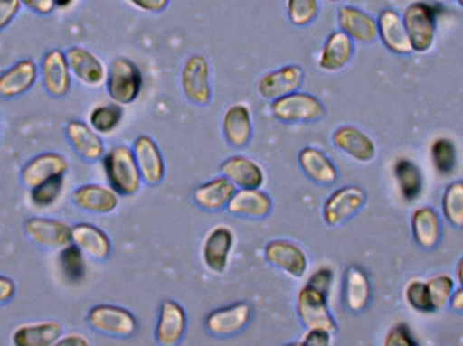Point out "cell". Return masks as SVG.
<instances>
[{
	"label": "cell",
	"instance_id": "obj_1",
	"mask_svg": "<svg viewBox=\"0 0 463 346\" xmlns=\"http://www.w3.org/2000/svg\"><path fill=\"white\" fill-rule=\"evenodd\" d=\"M437 5L416 0L410 3L402 11V16L415 53L424 54L431 51L437 38Z\"/></svg>",
	"mask_w": 463,
	"mask_h": 346
},
{
	"label": "cell",
	"instance_id": "obj_2",
	"mask_svg": "<svg viewBox=\"0 0 463 346\" xmlns=\"http://www.w3.org/2000/svg\"><path fill=\"white\" fill-rule=\"evenodd\" d=\"M103 170L109 184L121 196H133L140 190V170L133 149L127 145L114 146L103 156Z\"/></svg>",
	"mask_w": 463,
	"mask_h": 346
},
{
	"label": "cell",
	"instance_id": "obj_3",
	"mask_svg": "<svg viewBox=\"0 0 463 346\" xmlns=\"http://www.w3.org/2000/svg\"><path fill=\"white\" fill-rule=\"evenodd\" d=\"M144 78L138 65L127 57H118L110 64L106 78V89L114 103L130 105L143 89Z\"/></svg>",
	"mask_w": 463,
	"mask_h": 346
},
{
	"label": "cell",
	"instance_id": "obj_4",
	"mask_svg": "<svg viewBox=\"0 0 463 346\" xmlns=\"http://www.w3.org/2000/svg\"><path fill=\"white\" fill-rule=\"evenodd\" d=\"M87 323L98 333L116 339H130L138 328L137 320L129 310L109 304L91 307L87 313Z\"/></svg>",
	"mask_w": 463,
	"mask_h": 346
},
{
	"label": "cell",
	"instance_id": "obj_5",
	"mask_svg": "<svg viewBox=\"0 0 463 346\" xmlns=\"http://www.w3.org/2000/svg\"><path fill=\"white\" fill-rule=\"evenodd\" d=\"M326 108L315 95L294 91L271 102V114L275 119L286 124L315 122L323 118Z\"/></svg>",
	"mask_w": 463,
	"mask_h": 346
},
{
	"label": "cell",
	"instance_id": "obj_6",
	"mask_svg": "<svg viewBox=\"0 0 463 346\" xmlns=\"http://www.w3.org/2000/svg\"><path fill=\"white\" fill-rule=\"evenodd\" d=\"M329 296L318 288L305 285L297 294V314L307 329H324L334 334L336 321L328 306Z\"/></svg>",
	"mask_w": 463,
	"mask_h": 346
},
{
	"label": "cell",
	"instance_id": "obj_7",
	"mask_svg": "<svg viewBox=\"0 0 463 346\" xmlns=\"http://www.w3.org/2000/svg\"><path fill=\"white\" fill-rule=\"evenodd\" d=\"M27 238L43 249H62L72 244V226L61 220L30 217L24 223Z\"/></svg>",
	"mask_w": 463,
	"mask_h": 346
},
{
	"label": "cell",
	"instance_id": "obj_8",
	"mask_svg": "<svg viewBox=\"0 0 463 346\" xmlns=\"http://www.w3.org/2000/svg\"><path fill=\"white\" fill-rule=\"evenodd\" d=\"M184 97L197 106H206L212 100L211 68L203 54H193L184 62L181 73Z\"/></svg>",
	"mask_w": 463,
	"mask_h": 346
},
{
	"label": "cell",
	"instance_id": "obj_9",
	"mask_svg": "<svg viewBox=\"0 0 463 346\" xmlns=\"http://www.w3.org/2000/svg\"><path fill=\"white\" fill-rule=\"evenodd\" d=\"M40 78L49 97L54 99L67 97L72 87V73L65 51L51 49L43 54L40 64Z\"/></svg>",
	"mask_w": 463,
	"mask_h": 346
},
{
	"label": "cell",
	"instance_id": "obj_10",
	"mask_svg": "<svg viewBox=\"0 0 463 346\" xmlns=\"http://www.w3.org/2000/svg\"><path fill=\"white\" fill-rule=\"evenodd\" d=\"M366 192L359 185H345L334 191L323 207V218L326 225H342L364 207Z\"/></svg>",
	"mask_w": 463,
	"mask_h": 346
},
{
	"label": "cell",
	"instance_id": "obj_11",
	"mask_svg": "<svg viewBox=\"0 0 463 346\" xmlns=\"http://www.w3.org/2000/svg\"><path fill=\"white\" fill-rule=\"evenodd\" d=\"M70 170V163L64 154L59 152H43L30 159L22 167L19 179L24 187H37L41 182H48L54 177L65 176Z\"/></svg>",
	"mask_w": 463,
	"mask_h": 346
},
{
	"label": "cell",
	"instance_id": "obj_12",
	"mask_svg": "<svg viewBox=\"0 0 463 346\" xmlns=\"http://www.w3.org/2000/svg\"><path fill=\"white\" fill-rule=\"evenodd\" d=\"M234 247L233 230L227 225H217L206 234L203 242V260L206 268L213 274L227 271L232 250Z\"/></svg>",
	"mask_w": 463,
	"mask_h": 346
},
{
	"label": "cell",
	"instance_id": "obj_13",
	"mask_svg": "<svg viewBox=\"0 0 463 346\" xmlns=\"http://www.w3.org/2000/svg\"><path fill=\"white\" fill-rule=\"evenodd\" d=\"M266 260L275 268L294 279H301L307 271V256L304 250L288 239H274L264 248Z\"/></svg>",
	"mask_w": 463,
	"mask_h": 346
},
{
	"label": "cell",
	"instance_id": "obj_14",
	"mask_svg": "<svg viewBox=\"0 0 463 346\" xmlns=\"http://www.w3.org/2000/svg\"><path fill=\"white\" fill-rule=\"evenodd\" d=\"M336 21L339 30L347 34L354 42L373 43L378 38L377 19L355 5H340Z\"/></svg>",
	"mask_w": 463,
	"mask_h": 346
},
{
	"label": "cell",
	"instance_id": "obj_15",
	"mask_svg": "<svg viewBox=\"0 0 463 346\" xmlns=\"http://www.w3.org/2000/svg\"><path fill=\"white\" fill-rule=\"evenodd\" d=\"M305 73L301 65L288 64L261 76L258 94L263 99L275 100L291 92L298 91L304 83Z\"/></svg>",
	"mask_w": 463,
	"mask_h": 346
},
{
	"label": "cell",
	"instance_id": "obj_16",
	"mask_svg": "<svg viewBox=\"0 0 463 346\" xmlns=\"http://www.w3.org/2000/svg\"><path fill=\"white\" fill-rule=\"evenodd\" d=\"M40 78V67L34 60L22 59L0 73V98L10 100L29 92Z\"/></svg>",
	"mask_w": 463,
	"mask_h": 346
},
{
	"label": "cell",
	"instance_id": "obj_17",
	"mask_svg": "<svg viewBox=\"0 0 463 346\" xmlns=\"http://www.w3.org/2000/svg\"><path fill=\"white\" fill-rule=\"evenodd\" d=\"M252 307L247 302H236L220 307L206 317L205 326L214 337H231L241 332L250 323Z\"/></svg>",
	"mask_w": 463,
	"mask_h": 346
},
{
	"label": "cell",
	"instance_id": "obj_18",
	"mask_svg": "<svg viewBox=\"0 0 463 346\" xmlns=\"http://www.w3.org/2000/svg\"><path fill=\"white\" fill-rule=\"evenodd\" d=\"M378 38L383 45L397 56H408L413 53L407 29L402 14L394 8H383L378 14Z\"/></svg>",
	"mask_w": 463,
	"mask_h": 346
},
{
	"label": "cell",
	"instance_id": "obj_19",
	"mask_svg": "<svg viewBox=\"0 0 463 346\" xmlns=\"http://www.w3.org/2000/svg\"><path fill=\"white\" fill-rule=\"evenodd\" d=\"M71 73L84 86L97 89L108 78V70L102 60L83 46H72L65 51Z\"/></svg>",
	"mask_w": 463,
	"mask_h": 346
},
{
	"label": "cell",
	"instance_id": "obj_20",
	"mask_svg": "<svg viewBox=\"0 0 463 346\" xmlns=\"http://www.w3.org/2000/svg\"><path fill=\"white\" fill-rule=\"evenodd\" d=\"M71 201L78 209L92 214H110L118 207V193L110 185L99 182H87L75 188L71 193Z\"/></svg>",
	"mask_w": 463,
	"mask_h": 346
},
{
	"label": "cell",
	"instance_id": "obj_21",
	"mask_svg": "<svg viewBox=\"0 0 463 346\" xmlns=\"http://www.w3.org/2000/svg\"><path fill=\"white\" fill-rule=\"evenodd\" d=\"M187 328V315L178 302L165 299L162 302L157 317L155 339L157 344L174 346L184 339Z\"/></svg>",
	"mask_w": 463,
	"mask_h": 346
},
{
	"label": "cell",
	"instance_id": "obj_22",
	"mask_svg": "<svg viewBox=\"0 0 463 346\" xmlns=\"http://www.w3.org/2000/svg\"><path fill=\"white\" fill-rule=\"evenodd\" d=\"M64 133L73 151L86 162H99L105 156L102 137L86 122L72 119L65 125Z\"/></svg>",
	"mask_w": 463,
	"mask_h": 346
},
{
	"label": "cell",
	"instance_id": "obj_23",
	"mask_svg": "<svg viewBox=\"0 0 463 346\" xmlns=\"http://www.w3.org/2000/svg\"><path fill=\"white\" fill-rule=\"evenodd\" d=\"M332 143L339 151L361 164H367L377 156L374 141L358 127H337L332 135Z\"/></svg>",
	"mask_w": 463,
	"mask_h": 346
},
{
	"label": "cell",
	"instance_id": "obj_24",
	"mask_svg": "<svg viewBox=\"0 0 463 346\" xmlns=\"http://www.w3.org/2000/svg\"><path fill=\"white\" fill-rule=\"evenodd\" d=\"M354 41L342 30L332 32L324 41L318 53V68L324 72L336 73L345 70L354 56Z\"/></svg>",
	"mask_w": 463,
	"mask_h": 346
},
{
	"label": "cell",
	"instance_id": "obj_25",
	"mask_svg": "<svg viewBox=\"0 0 463 346\" xmlns=\"http://www.w3.org/2000/svg\"><path fill=\"white\" fill-rule=\"evenodd\" d=\"M133 154L143 182L156 185L165 179V165L162 152L149 136H138L136 138Z\"/></svg>",
	"mask_w": 463,
	"mask_h": 346
},
{
	"label": "cell",
	"instance_id": "obj_26",
	"mask_svg": "<svg viewBox=\"0 0 463 346\" xmlns=\"http://www.w3.org/2000/svg\"><path fill=\"white\" fill-rule=\"evenodd\" d=\"M222 132L234 148H242L252 138V114L245 103L230 106L222 117Z\"/></svg>",
	"mask_w": 463,
	"mask_h": 346
},
{
	"label": "cell",
	"instance_id": "obj_27",
	"mask_svg": "<svg viewBox=\"0 0 463 346\" xmlns=\"http://www.w3.org/2000/svg\"><path fill=\"white\" fill-rule=\"evenodd\" d=\"M227 209L236 217L264 218L271 212L272 201L260 188H240L232 196Z\"/></svg>",
	"mask_w": 463,
	"mask_h": 346
},
{
	"label": "cell",
	"instance_id": "obj_28",
	"mask_svg": "<svg viewBox=\"0 0 463 346\" xmlns=\"http://www.w3.org/2000/svg\"><path fill=\"white\" fill-rule=\"evenodd\" d=\"M72 244L81 252L97 261L106 260L111 253V241L108 234L89 222L72 226Z\"/></svg>",
	"mask_w": 463,
	"mask_h": 346
},
{
	"label": "cell",
	"instance_id": "obj_29",
	"mask_svg": "<svg viewBox=\"0 0 463 346\" xmlns=\"http://www.w3.org/2000/svg\"><path fill=\"white\" fill-rule=\"evenodd\" d=\"M220 170L239 188H260L266 182V174L260 165L241 154L225 160Z\"/></svg>",
	"mask_w": 463,
	"mask_h": 346
},
{
	"label": "cell",
	"instance_id": "obj_30",
	"mask_svg": "<svg viewBox=\"0 0 463 346\" xmlns=\"http://www.w3.org/2000/svg\"><path fill=\"white\" fill-rule=\"evenodd\" d=\"M234 192H236V185L222 174L195 188L193 198L201 209L219 211L228 207Z\"/></svg>",
	"mask_w": 463,
	"mask_h": 346
},
{
	"label": "cell",
	"instance_id": "obj_31",
	"mask_svg": "<svg viewBox=\"0 0 463 346\" xmlns=\"http://www.w3.org/2000/svg\"><path fill=\"white\" fill-rule=\"evenodd\" d=\"M62 336V325L59 321H40L18 326L13 333L15 346L56 345Z\"/></svg>",
	"mask_w": 463,
	"mask_h": 346
},
{
	"label": "cell",
	"instance_id": "obj_32",
	"mask_svg": "<svg viewBox=\"0 0 463 346\" xmlns=\"http://www.w3.org/2000/svg\"><path fill=\"white\" fill-rule=\"evenodd\" d=\"M372 298L369 276L361 267L353 266L345 271L343 285V301L350 312L359 313L366 309Z\"/></svg>",
	"mask_w": 463,
	"mask_h": 346
},
{
	"label": "cell",
	"instance_id": "obj_33",
	"mask_svg": "<svg viewBox=\"0 0 463 346\" xmlns=\"http://www.w3.org/2000/svg\"><path fill=\"white\" fill-rule=\"evenodd\" d=\"M298 165L302 173L317 184L329 185L336 182V167L320 149L312 146L302 149L298 154Z\"/></svg>",
	"mask_w": 463,
	"mask_h": 346
},
{
	"label": "cell",
	"instance_id": "obj_34",
	"mask_svg": "<svg viewBox=\"0 0 463 346\" xmlns=\"http://www.w3.org/2000/svg\"><path fill=\"white\" fill-rule=\"evenodd\" d=\"M412 234L416 244L423 249H434L442 237L439 215L431 207H419L412 215Z\"/></svg>",
	"mask_w": 463,
	"mask_h": 346
},
{
	"label": "cell",
	"instance_id": "obj_35",
	"mask_svg": "<svg viewBox=\"0 0 463 346\" xmlns=\"http://www.w3.org/2000/svg\"><path fill=\"white\" fill-rule=\"evenodd\" d=\"M393 173L402 199L408 203L418 201L424 187L423 173L420 168L412 160L402 157L394 163Z\"/></svg>",
	"mask_w": 463,
	"mask_h": 346
},
{
	"label": "cell",
	"instance_id": "obj_36",
	"mask_svg": "<svg viewBox=\"0 0 463 346\" xmlns=\"http://www.w3.org/2000/svg\"><path fill=\"white\" fill-rule=\"evenodd\" d=\"M124 118V110L118 103L100 105L92 108L90 113V126L99 135H110L121 124Z\"/></svg>",
	"mask_w": 463,
	"mask_h": 346
},
{
	"label": "cell",
	"instance_id": "obj_37",
	"mask_svg": "<svg viewBox=\"0 0 463 346\" xmlns=\"http://www.w3.org/2000/svg\"><path fill=\"white\" fill-rule=\"evenodd\" d=\"M442 211L451 226L463 229V180H457L446 187L442 196Z\"/></svg>",
	"mask_w": 463,
	"mask_h": 346
},
{
	"label": "cell",
	"instance_id": "obj_38",
	"mask_svg": "<svg viewBox=\"0 0 463 346\" xmlns=\"http://www.w3.org/2000/svg\"><path fill=\"white\" fill-rule=\"evenodd\" d=\"M431 160L435 170L442 176H450L457 167V146L453 140L439 137L431 144Z\"/></svg>",
	"mask_w": 463,
	"mask_h": 346
},
{
	"label": "cell",
	"instance_id": "obj_39",
	"mask_svg": "<svg viewBox=\"0 0 463 346\" xmlns=\"http://www.w3.org/2000/svg\"><path fill=\"white\" fill-rule=\"evenodd\" d=\"M318 14V0H286V15L293 26H309L317 19Z\"/></svg>",
	"mask_w": 463,
	"mask_h": 346
},
{
	"label": "cell",
	"instance_id": "obj_40",
	"mask_svg": "<svg viewBox=\"0 0 463 346\" xmlns=\"http://www.w3.org/2000/svg\"><path fill=\"white\" fill-rule=\"evenodd\" d=\"M60 266L71 282H80L86 275L84 253L75 244L67 245L60 253Z\"/></svg>",
	"mask_w": 463,
	"mask_h": 346
},
{
	"label": "cell",
	"instance_id": "obj_41",
	"mask_svg": "<svg viewBox=\"0 0 463 346\" xmlns=\"http://www.w3.org/2000/svg\"><path fill=\"white\" fill-rule=\"evenodd\" d=\"M65 176L54 177L30 190V199L37 207H51L64 191Z\"/></svg>",
	"mask_w": 463,
	"mask_h": 346
},
{
	"label": "cell",
	"instance_id": "obj_42",
	"mask_svg": "<svg viewBox=\"0 0 463 346\" xmlns=\"http://www.w3.org/2000/svg\"><path fill=\"white\" fill-rule=\"evenodd\" d=\"M430 296H431L432 304H434L435 312L445 309L450 304L451 296H453L456 285H454L453 277L449 275H437L432 276L427 282Z\"/></svg>",
	"mask_w": 463,
	"mask_h": 346
},
{
	"label": "cell",
	"instance_id": "obj_43",
	"mask_svg": "<svg viewBox=\"0 0 463 346\" xmlns=\"http://www.w3.org/2000/svg\"><path fill=\"white\" fill-rule=\"evenodd\" d=\"M405 299L416 312L423 313V314H431L435 312L427 282H423V280L415 279L408 283L405 287Z\"/></svg>",
	"mask_w": 463,
	"mask_h": 346
},
{
	"label": "cell",
	"instance_id": "obj_44",
	"mask_svg": "<svg viewBox=\"0 0 463 346\" xmlns=\"http://www.w3.org/2000/svg\"><path fill=\"white\" fill-rule=\"evenodd\" d=\"M386 346H416L418 341L413 336L412 331L410 326L405 323H397L386 334L385 339Z\"/></svg>",
	"mask_w": 463,
	"mask_h": 346
},
{
	"label": "cell",
	"instance_id": "obj_45",
	"mask_svg": "<svg viewBox=\"0 0 463 346\" xmlns=\"http://www.w3.org/2000/svg\"><path fill=\"white\" fill-rule=\"evenodd\" d=\"M307 285L318 288L324 294L329 296L331 294L332 285H334V271L328 267H321L315 274L310 275Z\"/></svg>",
	"mask_w": 463,
	"mask_h": 346
},
{
	"label": "cell",
	"instance_id": "obj_46",
	"mask_svg": "<svg viewBox=\"0 0 463 346\" xmlns=\"http://www.w3.org/2000/svg\"><path fill=\"white\" fill-rule=\"evenodd\" d=\"M22 8V0H0V32L7 29Z\"/></svg>",
	"mask_w": 463,
	"mask_h": 346
},
{
	"label": "cell",
	"instance_id": "obj_47",
	"mask_svg": "<svg viewBox=\"0 0 463 346\" xmlns=\"http://www.w3.org/2000/svg\"><path fill=\"white\" fill-rule=\"evenodd\" d=\"M332 342V333L324 329H307L299 344L326 346Z\"/></svg>",
	"mask_w": 463,
	"mask_h": 346
},
{
	"label": "cell",
	"instance_id": "obj_48",
	"mask_svg": "<svg viewBox=\"0 0 463 346\" xmlns=\"http://www.w3.org/2000/svg\"><path fill=\"white\" fill-rule=\"evenodd\" d=\"M127 2L143 13L159 14L167 10L171 0H127Z\"/></svg>",
	"mask_w": 463,
	"mask_h": 346
},
{
	"label": "cell",
	"instance_id": "obj_49",
	"mask_svg": "<svg viewBox=\"0 0 463 346\" xmlns=\"http://www.w3.org/2000/svg\"><path fill=\"white\" fill-rule=\"evenodd\" d=\"M22 5L37 14V15H51L56 10V2L54 0H22Z\"/></svg>",
	"mask_w": 463,
	"mask_h": 346
},
{
	"label": "cell",
	"instance_id": "obj_50",
	"mask_svg": "<svg viewBox=\"0 0 463 346\" xmlns=\"http://www.w3.org/2000/svg\"><path fill=\"white\" fill-rule=\"evenodd\" d=\"M16 294V283L13 277L0 275V306L10 304Z\"/></svg>",
	"mask_w": 463,
	"mask_h": 346
},
{
	"label": "cell",
	"instance_id": "obj_51",
	"mask_svg": "<svg viewBox=\"0 0 463 346\" xmlns=\"http://www.w3.org/2000/svg\"><path fill=\"white\" fill-rule=\"evenodd\" d=\"M56 345L89 346L91 345V341H90L86 336H83V334L71 333L60 337Z\"/></svg>",
	"mask_w": 463,
	"mask_h": 346
},
{
	"label": "cell",
	"instance_id": "obj_52",
	"mask_svg": "<svg viewBox=\"0 0 463 346\" xmlns=\"http://www.w3.org/2000/svg\"><path fill=\"white\" fill-rule=\"evenodd\" d=\"M449 306H450L454 312L463 313V287L458 288V290H454Z\"/></svg>",
	"mask_w": 463,
	"mask_h": 346
},
{
	"label": "cell",
	"instance_id": "obj_53",
	"mask_svg": "<svg viewBox=\"0 0 463 346\" xmlns=\"http://www.w3.org/2000/svg\"><path fill=\"white\" fill-rule=\"evenodd\" d=\"M56 2V7L61 8V10H67V8L72 7L73 3L76 0H54Z\"/></svg>",
	"mask_w": 463,
	"mask_h": 346
},
{
	"label": "cell",
	"instance_id": "obj_54",
	"mask_svg": "<svg viewBox=\"0 0 463 346\" xmlns=\"http://www.w3.org/2000/svg\"><path fill=\"white\" fill-rule=\"evenodd\" d=\"M457 279H458L459 285L463 287V256L459 260L458 267H457Z\"/></svg>",
	"mask_w": 463,
	"mask_h": 346
},
{
	"label": "cell",
	"instance_id": "obj_55",
	"mask_svg": "<svg viewBox=\"0 0 463 346\" xmlns=\"http://www.w3.org/2000/svg\"><path fill=\"white\" fill-rule=\"evenodd\" d=\"M435 2H438V3H451V2H454V0H435Z\"/></svg>",
	"mask_w": 463,
	"mask_h": 346
},
{
	"label": "cell",
	"instance_id": "obj_56",
	"mask_svg": "<svg viewBox=\"0 0 463 346\" xmlns=\"http://www.w3.org/2000/svg\"><path fill=\"white\" fill-rule=\"evenodd\" d=\"M326 2L332 3V5H335V3H340L342 0H326Z\"/></svg>",
	"mask_w": 463,
	"mask_h": 346
},
{
	"label": "cell",
	"instance_id": "obj_57",
	"mask_svg": "<svg viewBox=\"0 0 463 346\" xmlns=\"http://www.w3.org/2000/svg\"><path fill=\"white\" fill-rule=\"evenodd\" d=\"M457 2H458V5L463 8V0H457Z\"/></svg>",
	"mask_w": 463,
	"mask_h": 346
}]
</instances>
